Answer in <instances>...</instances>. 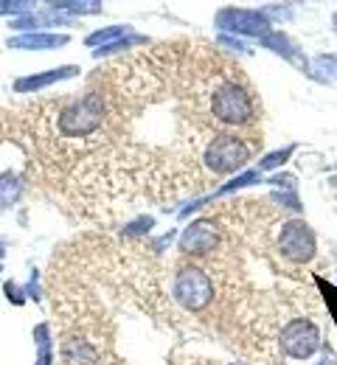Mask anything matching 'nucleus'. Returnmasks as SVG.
Here are the masks:
<instances>
[{
    "label": "nucleus",
    "instance_id": "obj_1",
    "mask_svg": "<svg viewBox=\"0 0 337 365\" xmlns=\"http://www.w3.org/2000/svg\"><path fill=\"white\" fill-rule=\"evenodd\" d=\"M172 301L180 309L192 312V315H199L208 307H214V301H217V284H214L211 270H205L197 262L180 264L175 270V275H172Z\"/></svg>",
    "mask_w": 337,
    "mask_h": 365
},
{
    "label": "nucleus",
    "instance_id": "obj_2",
    "mask_svg": "<svg viewBox=\"0 0 337 365\" xmlns=\"http://www.w3.org/2000/svg\"><path fill=\"white\" fill-rule=\"evenodd\" d=\"M276 250L281 253V259L287 264H306L318 253V239L304 220H298V217L281 220L279 233H276Z\"/></svg>",
    "mask_w": 337,
    "mask_h": 365
},
{
    "label": "nucleus",
    "instance_id": "obj_3",
    "mask_svg": "<svg viewBox=\"0 0 337 365\" xmlns=\"http://www.w3.org/2000/svg\"><path fill=\"white\" fill-rule=\"evenodd\" d=\"M321 349V329L306 315L292 318L279 334V351L289 360H309Z\"/></svg>",
    "mask_w": 337,
    "mask_h": 365
},
{
    "label": "nucleus",
    "instance_id": "obj_4",
    "mask_svg": "<svg viewBox=\"0 0 337 365\" xmlns=\"http://www.w3.org/2000/svg\"><path fill=\"white\" fill-rule=\"evenodd\" d=\"M222 242V220L199 217L180 233V253L189 259H211Z\"/></svg>",
    "mask_w": 337,
    "mask_h": 365
},
{
    "label": "nucleus",
    "instance_id": "obj_5",
    "mask_svg": "<svg viewBox=\"0 0 337 365\" xmlns=\"http://www.w3.org/2000/svg\"><path fill=\"white\" fill-rule=\"evenodd\" d=\"M217 29L219 31H231V34H242V37H259V40H264L270 34V17L264 11L225 6L217 14Z\"/></svg>",
    "mask_w": 337,
    "mask_h": 365
},
{
    "label": "nucleus",
    "instance_id": "obj_6",
    "mask_svg": "<svg viewBox=\"0 0 337 365\" xmlns=\"http://www.w3.org/2000/svg\"><path fill=\"white\" fill-rule=\"evenodd\" d=\"M71 76H79V68H76V65L53 68V71H46V73H34V76L17 79V82H14V93L43 91V88H48V85H56V82H62V79H71Z\"/></svg>",
    "mask_w": 337,
    "mask_h": 365
},
{
    "label": "nucleus",
    "instance_id": "obj_7",
    "mask_svg": "<svg viewBox=\"0 0 337 365\" xmlns=\"http://www.w3.org/2000/svg\"><path fill=\"white\" fill-rule=\"evenodd\" d=\"M9 48H26V51H46V48H62L68 46L65 34H43V31H28L20 37H9L6 40Z\"/></svg>",
    "mask_w": 337,
    "mask_h": 365
},
{
    "label": "nucleus",
    "instance_id": "obj_8",
    "mask_svg": "<svg viewBox=\"0 0 337 365\" xmlns=\"http://www.w3.org/2000/svg\"><path fill=\"white\" fill-rule=\"evenodd\" d=\"M261 46L264 48H273L279 56H284L287 62H292L298 71H309V65H306V56H301V51L298 46L289 40L284 31H270L264 40H261Z\"/></svg>",
    "mask_w": 337,
    "mask_h": 365
},
{
    "label": "nucleus",
    "instance_id": "obj_9",
    "mask_svg": "<svg viewBox=\"0 0 337 365\" xmlns=\"http://www.w3.org/2000/svg\"><path fill=\"white\" fill-rule=\"evenodd\" d=\"M26 191V180L20 178V172H3L0 175V211L14 205Z\"/></svg>",
    "mask_w": 337,
    "mask_h": 365
},
{
    "label": "nucleus",
    "instance_id": "obj_10",
    "mask_svg": "<svg viewBox=\"0 0 337 365\" xmlns=\"http://www.w3.org/2000/svg\"><path fill=\"white\" fill-rule=\"evenodd\" d=\"M104 6L101 3H48L51 14H98Z\"/></svg>",
    "mask_w": 337,
    "mask_h": 365
},
{
    "label": "nucleus",
    "instance_id": "obj_11",
    "mask_svg": "<svg viewBox=\"0 0 337 365\" xmlns=\"http://www.w3.org/2000/svg\"><path fill=\"white\" fill-rule=\"evenodd\" d=\"M130 26H110V29H101V31H96V34H90L88 37V46L93 48V46H101L104 48V43H110V40H124V37H130Z\"/></svg>",
    "mask_w": 337,
    "mask_h": 365
},
{
    "label": "nucleus",
    "instance_id": "obj_12",
    "mask_svg": "<svg viewBox=\"0 0 337 365\" xmlns=\"http://www.w3.org/2000/svg\"><path fill=\"white\" fill-rule=\"evenodd\" d=\"M34 340L40 346V357H37V365H51V331L48 323H40L34 329Z\"/></svg>",
    "mask_w": 337,
    "mask_h": 365
},
{
    "label": "nucleus",
    "instance_id": "obj_13",
    "mask_svg": "<svg viewBox=\"0 0 337 365\" xmlns=\"http://www.w3.org/2000/svg\"><path fill=\"white\" fill-rule=\"evenodd\" d=\"M292 149H295V146L289 143V146H284V149H276V152H270L267 158H261V160H259V169H261V172H270V169H279V166H284V163L289 160V155H292Z\"/></svg>",
    "mask_w": 337,
    "mask_h": 365
},
{
    "label": "nucleus",
    "instance_id": "obj_14",
    "mask_svg": "<svg viewBox=\"0 0 337 365\" xmlns=\"http://www.w3.org/2000/svg\"><path fill=\"white\" fill-rule=\"evenodd\" d=\"M138 43H146V40H144V37H135V34H133V37H124V40H118V43H113V46L98 48V51L93 53V56H98V59H101V56H110V53H121V51L127 53L130 48L138 46Z\"/></svg>",
    "mask_w": 337,
    "mask_h": 365
},
{
    "label": "nucleus",
    "instance_id": "obj_15",
    "mask_svg": "<svg viewBox=\"0 0 337 365\" xmlns=\"http://www.w3.org/2000/svg\"><path fill=\"white\" fill-rule=\"evenodd\" d=\"M312 68H315V76H332V79H337V53H321Z\"/></svg>",
    "mask_w": 337,
    "mask_h": 365
},
{
    "label": "nucleus",
    "instance_id": "obj_16",
    "mask_svg": "<svg viewBox=\"0 0 337 365\" xmlns=\"http://www.w3.org/2000/svg\"><path fill=\"white\" fill-rule=\"evenodd\" d=\"M34 3L28 0H0V14H31Z\"/></svg>",
    "mask_w": 337,
    "mask_h": 365
},
{
    "label": "nucleus",
    "instance_id": "obj_17",
    "mask_svg": "<svg viewBox=\"0 0 337 365\" xmlns=\"http://www.w3.org/2000/svg\"><path fill=\"white\" fill-rule=\"evenodd\" d=\"M261 178H259V172H244V175H239L237 180H231L225 188H219L214 197H219V194H234L237 188H242V185H253V182H259Z\"/></svg>",
    "mask_w": 337,
    "mask_h": 365
},
{
    "label": "nucleus",
    "instance_id": "obj_18",
    "mask_svg": "<svg viewBox=\"0 0 337 365\" xmlns=\"http://www.w3.org/2000/svg\"><path fill=\"white\" fill-rule=\"evenodd\" d=\"M152 225H155V220L152 217H138L135 222H130V225H124V236H144V233H149L152 230Z\"/></svg>",
    "mask_w": 337,
    "mask_h": 365
},
{
    "label": "nucleus",
    "instance_id": "obj_19",
    "mask_svg": "<svg viewBox=\"0 0 337 365\" xmlns=\"http://www.w3.org/2000/svg\"><path fill=\"white\" fill-rule=\"evenodd\" d=\"M3 292H6V298H11V304H17V307H23V304H26V295H23V289H20L17 284H11V281H9V284L3 287Z\"/></svg>",
    "mask_w": 337,
    "mask_h": 365
},
{
    "label": "nucleus",
    "instance_id": "obj_20",
    "mask_svg": "<svg viewBox=\"0 0 337 365\" xmlns=\"http://www.w3.org/2000/svg\"><path fill=\"white\" fill-rule=\"evenodd\" d=\"M332 23H335V31H337V14H335V17H332Z\"/></svg>",
    "mask_w": 337,
    "mask_h": 365
},
{
    "label": "nucleus",
    "instance_id": "obj_21",
    "mask_svg": "<svg viewBox=\"0 0 337 365\" xmlns=\"http://www.w3.org/2000/svg\"><path fill=\"white\" fill-rule=\"evenodd\" d=\"M3 253H6V250H3V245H0V259H3Z\"/></svg>",
    "mask_w": 337,
    "mask_h": 365
},
{
    "label": "nucleus",
    "instance_id": "obj_22",
    "mask_svg": "<svg viewBox=\"0 0 337 365\" xmlns=\"http://www.w3.org/2000/svg\"><path fill=\"white\" fill-rule=\"evenodd\" d=\"M323 365H326V363H323ZM329 365H335V363H329Z\"/></svg>",
    "mask_w": 337,
    "mask_h": 365
}]
</instances>
